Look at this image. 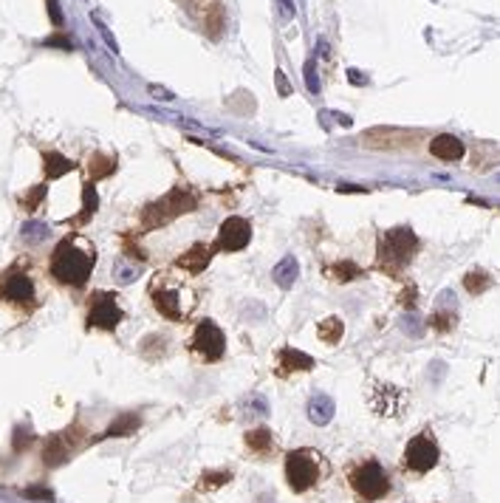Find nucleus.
<instances>
[{
	"label": "nucleus",
	"mask_w": 500,
	"mask_h": 503,
	"mask_svg": "<svg viewBox=\"0 0 500 503\" xmlns=\"http://www.w3.org/2000/svg\"><path fill=\"white\" fill-rule=\"evenodd\" d=\"M94 263H97L94 246L77 235H68L54 246L48 271L57 283L68 285V289H83L94 271Z\"/></svg>",
	"instance_id": "1"
},
{
	"label": "nucleus",
	"mask_w": 500,
	"mask_h": 503,
	"mask_svg": "<svg viewBox=\"0 0 500 503\" xmlns=\"http://www.w3.org/2000/svg\"><path fill=\"white\" fill-rule=\"evenodd\" d=\"M150 303L170 323H190L198 306V295L184 274H156L150 280Z\"/></svg>",
	"instance_id": "2"
},
{
	"label": "nucleus",
	"mask_w": 500,
	"mask_h": 503,
	"mask_svg": "<svg viewBox=\"0 0 500 503\" xmlns=\"http://www.w3.org/2000/svg\"><path fill=\"white\" fill-rule=\"evenodd\" d=\"M418 246H421V241L415 238V232L410 227H396V229L382 232V238L376 243V269L396 277L399 271H404L410 266Z\"/></svg>",
	"instance_id": "3"
},
{
	"label": "nucleus",
	"mask_w": 500,
	"mask_h": 503,
	"mask_svg": "<svg viewBox=\"0 0 500 503\" xmlns=\"http://www.w3.org/2000/svg\"><path fill=\"white\" fill-rule=\"evenodd\" d=\"M348 486L359 500L373 503L390 492V475L376 458H362L348 467Z\"/></svg>",
	"instance_id": "4"
},
{
	"label": "nucleus",
	"mask_w": 500,
	"mask_h": 503,
	"mask_svg": "<svg viewBox=\"0 0 500 503\" xmlns=\"http://www.w3.org/2000/svg\"><path fill=\"white\" fill-rule=\"evenodd\" d=\"M322 478H325V458L317 450L300 447L285 455V481H289L294 492H308Z\"/></svg>",
	"instance_id": "5"
},
{
	"label": "nucleus",
	"mask_w": 500,
	"mask_h": 503,
	"mask_svg": "<svg viewBox=\"0 0 500 503\" xmlns=\"http://www.w3.org/2000/svg\"><path fill=\"white\" fill-rule=\"evenodd\" d=\"M198 206V195L190 187H173L164 198H159L156 204H150L145 212H141V227L145 229H156L170 224L178 215H187Z\"/></svg>",
	"instance_id": "6"
},
{
	"label": "nucleus",
	"mask_w": 500,
	"mask_h": 503,
	"mask_svg": "<svg viewBox=\"0 0 500 503\" xmlns=\"http://www.w3.org/2000/svg\"><path fill=\"white\" fill-rule=\"evenodd\" d=\"M187 348H190V353L198 359V362L212 365V362H218V359H224L227 336L212 320H201V323H195V331H192Z\"/></svg>",
	"instance_id": "7"
},
{
	"label": "nucleus",
	"mask_w": 500,
	"mask_h": 503,
	"mask_svg": "<svg viewBox=\"0 0 500 503\" xmlns=\"http://www.w3.org/2000/svg\"><path fill=\"white\" fill-rule=\"evenodd\" d=\"M0 300L15 309L31 311L37 306V289H34L31 274L20 266H12L9 271L0 274Z\"/></svg>",
	"instance_id": "8"
},
{
	"label": "nucleus",
	"mask_w": 500,
	"mask_h": 503,
	"mask_svg": "<svg viewBox=\"0 0 500 503\" xmlns=\"http://www.w3.org/2000/svg\"><path fill=\"white\" fill-rule=\"evenodd\" d=\"M441 458V450L433 439L430 430H424V433L413 436L404 447V469L407 472H415V475H424V472H430Z\"/></svg>",
	"instance_id": "9"
},
{
	"label": "nucleus",
	"mask_w": 500,
	"mask_h": 503,
	"mask_svg": "<svg viewBox=\"0 0 500 503\" xmlns=\"http://www.w3.org/2000/svg\"><path fill=\"white\" fill-rule=\"evenodd\" d=\"M88 328H99V331H113L122 320H124V311L119 306V297L116 295H108V292H97L91 295L88 300Z\"/></svg>",
	"instance_id": "10"
},
{
	"label": "nucleus",
	"mask_w": 500,
	"mask_h": 503,
	"mask_svg": "<svg viewBox=\"0 0 500 503\" xmlns=\"http://www.w3.org/2000/svg\"><path fill=\"white\" fill-rule=\"evenodd\" d=\"M252 241V224L246 218H241V215H232V218H227L215 235V243H212V252H241L246 249Z\"/></svg>",
	"instance_id": "11"
},
{
	"label": "nucleus",
	"mask_w": 500,
	"mask_h": 503,
	"mask_svg": "<svg viewBox=\"0 0 500 503\" xmlns=\"http://www.w3.org/2000/svg\"><path fill=\"white\" fill-rule=\"evenodd\" d=\"M314 359L297 348H280L277 350V376H292V374H306V371H314Z\"/></svg>",
	"instance_id": "12"
},
{
	"label": "nucleus",
	"mask_w": 500,
	"mask_h": 503,
	"mask_svg": "<svg viewBox=\"0 0 500 503\" xmlns=\"http://www.w3.org/2000/svg\"><path fill=\"white\" fill-rule=\"evenodd\" d=\"M212 252L209 246H203V243H195V246H190L178 260H176V269L178 271H184L187 277H198L206 266H209V260H212Z\"/></svg>",
	"instance_id": "13"
},
{
	"label": "nucleus",
	"mask_w": 500,
	"mask_h": 503,
	"mask_svg": "<svg viewBox=\"0 0 500 503\" xmlns=\"http://www.w3.org/2000/svg\"><path fill=\"white\" fill-rule=\"evenodd\" d=\"M430 153H433L436 159H441V162H461L464 153H466V148H464V141H461L458 136L441 133V136H436V139L430 141Z\"/></svg>",
	"instance_id": "14"
},
{
	"label": "nucleus",
	"mask_w": 500,
	"mask_h": 503,
	"mask_svg": "<svg viewBox=\"0 0 500 503\" xmlns=\"http://www.w3.org/2000/svg\"><path fill=\"white\" fill-rule=\"evenodd\" d=\"M371 407H373L379 416H396V413L401 410V393H399V388L376 385V390L371 393Z\"/></svg>",
	"instance_id": "15"
},
{
	"label": "nucleus",
	"mask_w": 500,
	"mask_h": 503,
	"mask_svg": "<svg viewBox=\"0 0 500 503\" xmlns=\"http://www.w3.org/2000/svg\"><path fill=\"white\" fill-rule=\"evenodd\" d=\"M306 413H308L311 424L325 427V424H331V418H334V413H336V404H334V399H331L328 393H314V396L308 399V404H306Z\"/></svg>",
	"instance_id": "16"
},
{
	"label": "nucleus",
	"mask_w": 500,
	"mask_h": 503,
	"mask_svg": "<svg viewBox=\"0 0 500 503\" xmlns=\"http://www.w3.org/2000/svg\"><path fill=\"white\" fill-rule=\"evenodd\" d=\"M271 277H274V283L280 285L283 292H289L292 285L297 283V277H300V263H297V257L294 255H289V257H283L277 266H274V271H271Z\"/></svg>",
	"instance_id": "17"
},
{
	"label": "nucleus",
	"mask_w": 500,
	"mask_h": 503,
	"mask_svg": "<svg viewBox=\"0 0 500 503\" xmlns=\"http://www.w3.org/2000/svg\"><path fill=\"white\" fill-rule=\"evenodd\" d=\"M328 280H336V283H350V280H359L365 277V269L356 266L353 260H336L334 266H328Z\"/></svg>",
	"instance_id": "18"
},
{
	"label": "nucleus",
	"mask_w": 500,
	"mask_h": 503,
	"mask_svg": "<svg viewBox=\"0 0 500 503\" xmlns=\"http://www.w3.org/2000/svg\"><path fill=\"white\" fill-rule=\"evenodd\" d=\"M317 336H320L322 345H339L342 336H345V323L339 317H325L317 325Z\"/></svg>",
	"instance_id": "19"
},
{
	"label": "nucleus",
	"mask_w": 500,
	"mask_h": 503,
	"mask_svg": "<svg viewBox=\"0 0 500 503\" xmlns=\"http://www.w3.org/2000/svg\"><path fill=\"white\" fill-rule=\"evenodd\" d=\"M68 453H71V441H68V436H54V439H48V444H45V464L48 467H57V464H62L65 458H68Z\"/></svg>",
	"instance_id": "20"
},
{
	"label": "nucleus",
	"mask_w": 500,
	"mask_h": 503,
	"mask_svg": "<svg viewBox=\"0 0 500 503\" xmlns=\"http://www.w3.org/2000/svg\"><path fill=\"white\" fill-rule=\"evenodd\" d=\"M246 447L255 453V455H266V453H271V447H274V439H271V433L266 427H257V430H252V433H246Z\"/></svg>",
	"instance_id": "21"
},
{
	"label": "nucleus",
	"mask_w": 500,
	"mask_h": 503,
	"mask_svg": "<svg viewBox=\"0 0 500 503\" xmlns=\"http://www.w3.org/2000/svg\"><path fill=\"white\" fill-rule=\"evenodd\" d=\"M138 416H133V413H124V416H119L110 427H108V433L105 436H110V439H119V436H130V433H136L138 430Z\"/></svg>",
	"instance_id": "22"
},
{
	"label": "nucleus",
	"mask_w": 500,
	"mask_h": 503,
	"mask_svg": "<svg viewBox=\"0 0 500 503\" xmlns=\"http://www.w3.org/2000/svg\"><path fill=\"white\" fill-rule=\"evenodd\" d=\"M43 162H45V176L48 178H59V176H65V173H71L74 170V164H71L65 156H59V153H45L43 156Z\"/></svg>",
	"instance_id": "23"
},
{
	"label": "nucleus",
	"mask_w": 500,
	"mask_h": 503,
	"mask_svg": "<svg viewBox=\"0 0 500 503\" xmlns=\"http://www.w3.org/2000/svg\"><path fill=\"white\" fill-rule=\"evenodd\" d=\"M116 170V159H110V156H102V153H97V156H91V162H88V173H91V178H105V176H110Z\"/></svg>",
	"instance_id": "24"
},
{
	"label": "nucleus",
	"mask_w": 500,
	"mask_h": 503,
	"mask_svg": "<svg viewBox=\"0 0 500 503\" xmlns=\"http://www.w3.org/2000/svg\"><path fill=\"white\" fill-rule=\"evenodd\" d=\"M20 241H23L26 246H37V243L48 241V227L40 224V221H29V224L23 227V232H20Z\"/></svg>",
	"instance_id": "25"
},
{
	"label": "nucleus",
	"mask_w": 500,
	"mask_h": 503,
	"mask_svg": "<svg viewBox=\"0 0 500 503\" xmlns=\"http://www.w3.org/2000/svg\"><path fill=\"white\" fill-rule=\"evenodd\" d=\"M464 285H466L469 295H480V292H486L489 285H492V277H489L486 271H469V274L464 277Z\"/></svg>",
	"instance_id": "26"
},
{
	"label": "nucleus",
	"mask_w": 500,
	"mask_h": 503,
	"mask_svg": "<svg viewBox=\"0 0 500 503\" xmlns=\"http://www.w3.org/2000/svg\"><path fill=\"white\" fill-rule=\"evenodd\" d=\"M43 198H45V187H43V184H37V187H31V192H29V195H23V198H20V204H23L29 212H34V209L40 206V201H43Z\"/></svg>",
	"instance_id": "27"
},
{
	"label": "nucleus",
	"mask_w": 500,
	"mask_h": 503,
	"mask_svg": "<svg viewBox=\"0 0 500 503\" xmlns=\"http://www.w3.org/2000/svg\"><path fill=\"white\" fill-rule=\"evenodd\" d=\"M243 407L249 410L246 416H266V413H269V402H266L263 396H249V399L243 402Z\"/></svg>",
	"instance_id": "28"
},
{
	"label": "nucleus",
	"mask_w": 500,
	"mask_h": 503,
	"mask_svg": "<svg viewBox=\"0 0 500 503\" xmlns=\"http://www.w3.org/2000/svg\"><path fill=\"white\" fill-rule=\"evenodd\" d=\"M113 274H116L119 283H133V280L138 277V269H136V266H127L124 260H119L116 269H113Z\"/></svg>",
	"instance_id": "29"
},
{
	"label": "nucleus",
	"mask_w": 500,
	"mask_h": 503,
	"mask_svg": "<svg viewBox=\"0 0 500 503\" xmlns=\"http://www.w3.org/2000/svg\"><path fill=\"white\" fill-rule=\"evenodd\" d=\"M229 478H232L229 472H206V475H203V483H201V486H203V489H212V486H224V483H227Z\"/></svg>",
	"instance_id": "30"
},
{
	"label": "nucleus",
	"mask_w": 500,
	"mask_h": 503,
	"mask_svg": "<svg viewBox=\"0 0 500 503\" xmlns=\"http://www.w3.org/2000/svg\"><path fill=\"white\" fill-rule=\"evenodd\" d=\"M83 198H85V204H83V221H88V218H91V212L97 209V192H94L91 184L85 187V195H83Z\"/></svg>",
	"instance_id": "31"
},
{
	"label": "nucleus",
	"mask_w": 500,
	"mask_h": 503,
	"mask_svg": "<svg viewBox=\"0 0 500 503\" xmlns=\"http://www.w3.org/2000/svg\"><path fill=\"white\" fill-rule=\"evenodd\" d=\"M306 85H308V91H320V80H317V62L314 59H308L306 62Z\"/></svg>",
	"instance_id": "32"
},
{
	"label": "nucleus",
	"mask_w": 500,
	"mask_h": 503,
	"mask_svg": "<svg viewBox=\"0 0 500 503\" xmlns=\"http://www.w3.org/2000/svg\"><path fill=\"white\" fill-rule=\"evenodd\" d=\"M274 3H277V9H280V17H283V20H294V15H297L294 0H274Z\"/></svg>",
	"instance_id": "33"
},
{
	"label": "nucleus",
	"mask_w": 500,
	"mask_h": 503,
	"mask_svg": "<svg viewBox=\"0 0 500 503\" xmlns=\"http://www.w3.org/2000/svg\"><path fill=\"white\" fill-rule=\"evenodd\" d=\"M274 80H277V91H280V97H292V83H285V74L277 68L274 71Z\"/></svg>",
	"instance_id": "34"
},
{
	"label": "nucleus",
	"mask_w": 500,
	"mask_h": 503,
	"mask_svg": "<svg viewBox=\"0 0 500 503\" xmlns=\"http://www.w3.org/2000/svg\"><path fill=\"white\" fill-rule=\"evenodd\" d=\"M94 20H97V17H94ZM97 26H99V31H102V37H105V43L110 45V51H113V54H119V45H116V40H113V34L108 31V26H102L99 20H97Z\"/></svg>",
	"instance_id": "35"
},
{
	"label": "nucleus",
	"mask_w": 500,
	"mask_h": 503,
	"mask_svg": "<svg viewBox=\"0 0 500 503\" xmlns=\"http://www.w3.org/2000/svg\"><path fill=\"white\" fill-rule=\"evenodd\" d=\"M26 441H31V433H26V430H17V439H15V447L17 450H23V444Z\"/></svg>",
	"instance_id": "36"
},
{
	"label": "nucleus",
	"mask_w": 500,
	"mask_h": 503,
	"mask_svg": "<svg viewBox=\"0 0 500 503\" xmlns=\"http://www.w3.org/2000/svg\"><path fill=\"white\" fill-rule=\"evenodd\" d=\"M150 94H159L156 99H173V94H170V91H164V88H153V85H150Z\"/></svg>",
	"instance_id": "37"
},
{
	"label": "nucleus",
	"mask_w": 500,
	"mask_h": 503,
	"mask_svg": "<svg viewBox=\"0 0 500 503\" xmlns=\"http://www.w3.org/2000/svg\"><path fill=\"white\" fill-rule=\"evenodd\" d=\"M26 495H29V497H45V500H51V492H43V489H29Z\"/></svg>",
	"instance_id": "38"
}]
</instances>
